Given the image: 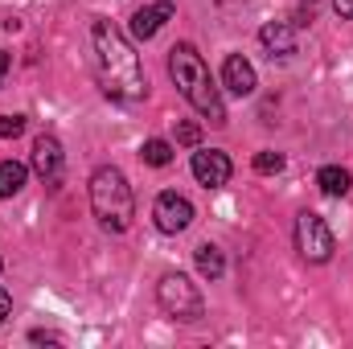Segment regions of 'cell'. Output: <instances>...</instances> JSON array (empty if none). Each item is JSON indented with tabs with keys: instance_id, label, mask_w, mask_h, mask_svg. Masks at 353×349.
I'll use <instances>...</instances> for the list:
<instances>
[{
	"instance_id": "20",
	"label": "cell",
	"mask_w": 353,
	"mask_h": 349,
	"mask_svg": "<svg viewBox=\"0 0 353 349\" xmlns=\"http://www.w3.org/2000/svg\"><path fill=\"white\" fill-rule=\"evenodd\" d=\"M333 8H337V17L353 21V0H333Z\"/></svg>"
},
{
	"instance_id": "12",
	"label": "cell",
	"mask_w": 353,
	"mask_h": 349,
	"mask_svg": "<svg viewBox=\"0 0 353 349\" xmlns=\"http://www.w3.org/2000/svg\"><path fill=\"white\" fill-rule=\"evenodd\" d=\"M316 185H321V193H329V197H345L353 189V177H350V169H341V165H325V169L316 173Z\"/></svg>"
},
{
	"instance_id": "17",
	"label": "cell",
	"mask_w": 353,
	"mask_h": 349,
	"mask_svg": "<svg viewBox=\"0 0 353 349\" xmlns=\"http://www.w3.org/2000/svg\"><path fill=\"white\" fill-rule=\"evenodd\" d=\"M25 132V115H0V136L4 140H17Z\"/></svg>"
},
{
	"instance_id": "7",
	"label": "cell",
	"mask_w": 353,
	"mask_h": 349,
	"mask_svg": "<svg viewBox=\"0 0 353 349\" xmlns=\"http://www.w3.org/2000/svg\"><path fill=\"white\" fill-rule=\"evenodd\" d=\"M193 177L205 185V189H222L230 173H234V165H230V157L226 152H218V148H201V152H193Z\"/></svg>"
},
{
	"instance_id": "15",
	"label": "cell",
	"mask_w": 353,
	"mask_h": 349,
	"mask_svg": "<svg viewBox=\"0 0 353 349\" xmlns=\"http://www.w3.org/2000/svg\"><path fill=\"white\" fill-rule=\"evenodd\" d=\"M140 157H144V165H152V169H165V165L173 161V144H169V140H144Z\"/></svg>"
},
{
	"instance_id": "14",
	"label": "cell",
	"mask_w": 353,
	"mask_h": 349,
	"mask_svg": "<svg viewBox=\"0 0 353 349\" xmlns=\"http://www.w3.org/2000/svg\"><path fill=\"white\" fill-rule=\"evenodd\" d=\"M25 177H29V169H25V165L4 161V165H0V197H17V193L25 189Z\"/></svg>"
},
{
	"instance_id": "18",
	"label": "cell",
	"mask_w": 353,
	"mask_h": 349,
	"mask_svg": "<svg viewBox=\"0 0 353 349\" xmlns=\"http://www.w3.org/2000/svg\"><path fill=\"white\" fill-rule=\"evenodd\" d=\"M176 140H181V144H197V140H201V128H197V123H181V128H176Z\"/></svg>"
},
{
	"instance_id": "8",
	"label": "cell",
	"mask_w": 353,
	"mask_h": 349,
	"mask_svg": "<svg viewBox=\"0 0 353 349\" xmlns=\"http://www.w3.org/2000/svg\"><path fill=\"white\" fill-rule=\"evenodd\" d=\"M222 83H226V90H230V94H239V99L255 94V87H259L255 66H251L243 54H230V58H226V66H222Z\"/></svg>"
},
{
	"instance_id": "13",
	"label": "cell",
	"mask_w": 353,
	"mask_h": 349,
	"mask_svg": "<svg viewBox=\"0 0 353 349\" xmlns=\"http://www.w3.org/2000/svg\"><path fill=\"white\" fill-rule=\"evenodd\" d=\"M197 271H201V279H222L226 259H222V251H218L214 243H201V247H197Z\"/></svg>"
},
{
	"instance_id": "2",
	"label": "cell",
	"mask_w": 353,
	"mask_h": 349,
	"mask_svg": "<svg viewBox=\"0 0 353 349\" xmlns=\"http://www.w3.org/2000/svg\"><path fill=\"white\" fill-rule=\"evenodd\" d=\"M169 74H173V83L181 87V94H185L214 128L226 123V103H222V94H218L210 70H205V62H201V54H197L193 46H173V50H169Z\"/></svg>"
},
{
	"instance_id": "5",
	"label": "cell",
	"mask_w": 353,
	"mask_h": 349,
	"mask_svg": "<svg viewBox=\"0 0 353 349\" xmlns=\"http://www.w3.org/2000/svg\"><path fill=\"white\" fill-rule=\"evenodd\" d=\"M296 251L308 263H329L333 259L337 243H333V230H329V222H325L321 214L304 210V214L296 218Z\"/></svg>"
},
{
	"instance_id": "4",
	"label": "cell",
	"mask_w": 353,
	"mask_h": 349,
	"mask_svg": "<svg viewBox=\"0 0 353 349\" xmlns=\"http://www.w3.org/2000/svg\"><path fill=\"white\" fill-rule=\"evenodd\" d=\"M157 300H161V308L176 317V321H201L205 317V304H201V292H197V283H189L181 271H169L161 283H157Z\"/></svg>"
},
{
	"instance_id": "16",
	"label": "cell",
	"mask_w": 353,
	"mask_h": 349,
	"mask_svg": "<svg viewBox=\"0 0 353 349\" xmlns=\"http://www.w3.org/2000/svg\"><path fill=\"white\" fill-rule=\"evenodd\" d=\"M279 169H283V157H279V152H259V157H255V173L271 177V173H279Z\"/></svg>"
},
{
	"instance_id": "22",
	"label": "cell",
	"mask_w": 353,
	"mask_h": 349,
	"mask_svg": "<svg viewBox=\"0 0 353 349\" xmlns=\"http://www.w3.org/2000/svg\"><path fill=\"white\" fill-rule=\"evenodd\" d=\"M8 66H12V58H8V54L0 50V83H4V74H8Z\"/></svg>"
},
{
	"instance_id": "21",
	"label": "cell",
	"mask_w": 353,
	"mask_h": 349,
	"mask_svg": "<svg viewBox=\"0 0 353 349\" xmlns=\"http://www.w3.org/2000/svg\"><path fill=\"white\" fill-rule=\"evenodd\" d=\"M8 312H12V300H8V292H4V288H0V325H4V321H8Z\"/></svg>"
},
{
	"instance_id": "3",
	"label": "cell",
	"mask_w": 353,
	"mask_h": 349,
	"mask_svg": "<svg viewBox=\"0 0 353 349\" xmlns=\"http://www.w3.org/2000/svg\"><path fill=\"white\" fill-rule=\"evenodd\" d=\"M90 210H94V218H99L103 230H115V235H119V230L132 226V218H136V197H132L128 177L119 173L115 165L94 169V177H90Z\"/></svg>"
},
{
	"instance_id": "6",
	"label": "cell",
	"mask_w": 353,
	"mask_h": 349,
	"mask_svg": "<svg viewBox=\"0 0 353 349\" xmlns=\"http://www.w3.org/2000/svg\"><path fill=\"white\" fill-rule=\"evenodd\" d=\"M152 218L165 235H181L189 222H193V201L181 197V193H161L157 206H152Z\"/></svg>"
},
{
	"instance_id": "9",
	"label": "cell",
	"mask_w": 353,
	"mask_h": 349,
	"mask_svg": "<svg viewBox=\"0 0 353 349\" xmlns=\"http://www.w3.org/2000/svg\"><path fill=\"white\" fill-rule=\"evenodd\" d=\"M259 41L271 58H292L296 54V21H267Z\"/></svg>"
},
{
	"instance_id": "1",
	"label": "cell",
	"mask_w": 353,
	"mask_h": 349,
	"mask_svg": "<svg viewBox=\"0 0 353 349\" xmlns=\"http://www.w3.org/2000/svg\"><path fill=\"white\" fill-rule=\"evenodd\" d=\"M90 41H94V62H99V83L111 99H144L148 94L136 50L128 46V37L111 21L99 17L90 25Z\"/></svg>"
},
{
	"instance_id": "19",
	"label": "cell",
	"mask_w": 353,
	"mask_h": 349,
	"mask_svg": "<svg viewBox=\"0 0 353 349\" xmlns=\"http://www.w3.org/2000/svg\"><path fill=\"white\" fill-rule=\"evenodd\" d=\"M29 337H33V341H37V346H58V341H62V337H58V333H46V329H33V333H29Z\"/></svg>"
},
{
	"instance_id": "10",
	"label": "cell",
	"mask_w": 353,
	"mask_h": 349,
	"mask_svg": "<svg viewBox=\"0 0 353 349\" xmlns=\"http://www.w3.org/2000/svg\"><path fill=\"white\" fill-rule=\"evenodd\" d=\"M33 169L37 177H46V181H58L62 177V144H58V136H37L33 140Z\"/></svg>"
},
{
	"instance_id": "23",
	"label": "cell",
	"mask_w": 353,
	"mask_h": 349,
	"mask_svg": "<svg viewBox=\"0 0 353 349\" xmlns=\"http://www.w3.org/2000/svg\"><path fill=\"white\" fill-rule=\"evenodd\" d=\"M304 4H316V0H304Z\"/></svg>"
},
{
	"instance_id": "11",
	"label": "cell",
	"mask_w": 353,
	"mask_h": 349,
	"mask_svg": "<svg viewBox=\"0 0 353 349\" xmlns=\"http://www.w3.org/2000/svg\"><path fill=\"white\" fill-rule=\"evenodd\" d=\"M176 8L169 0H161V4H148V8H140L136 17H132V33L140 37V41H148V37H157L161 29H165V21L173 17Z\"/></svg>"
}]
</instances>
